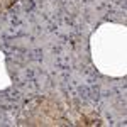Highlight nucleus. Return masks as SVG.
<instances>
[{"label": "nucleus", "mask_w": 127, "mask_h": 127, "mask_svg": "<svg viewBox=\"0 0 127 127\" xmlns=\"http://www.w3.org/2000/svg\"><path fill=\"white\" fill-rule=\"evenodd\" d=\"M93 61L105 75L120 76L126 73V27L105 24L92 37Z\"/></svg>", "instance_id": "f257e3e1"}, {"label": "nucleus", "mask_w": 127, "mask_h": 127, "mask_svg": "<svg viewBox=\"0 0 127 127\" xmlns=\"http://www.w3.org/2000/svg\"><path fill=\"white\" fill-rule=\"evenodd\" d=\"M10 85V80H9V73L5 69V58H3V53L0 51V90L7 88Z\"/></svg>", "instance_id": "f03ea898"}]
</instances>
